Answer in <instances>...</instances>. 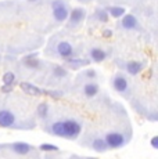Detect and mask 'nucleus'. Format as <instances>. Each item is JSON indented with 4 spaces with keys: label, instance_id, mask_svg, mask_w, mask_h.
I'll use <instances>...</instances> for the list:
<instances>
[{
    "label": "nucleus",
    "instance_id": "dca6fc26",
    "mask_svg": "<svg viewBox=\"0 0 158 159\" xmlns=\"http://www.w3.org/2000/svg\"><path fill=\"white\" fill-rule=\"evenodd\" d=\"M3 83L7 84V86H13L16 83V73L13 72H7L3 75Z\"/></svg>",
    "mask_w": 158,
    "mask_h": 159
},
{
    "label": "nucleus",
    "instance_id": "5701e85b",
    "mask_svg": "<svg viewBox=\"0 0 158 159\" xmlns=\"http://www.w3.org/2000/svg\"><path fill=\"white\" fill-rule=\"evenodd\" d=\"M68 64H75V65H87L89 62H87L86 60H72V58H69Z\"/></svg>",
    "mask_w": 158,
    "mask_h": 159
},
{
    "label": "nucleus",
    "instance_id": "1a4fd4ad",
    "mask_svg": "<svg viewBox=\"0 0 158 159\" xmlns=\"http://www.w3.org/2000/svg\"><path fill=\"white\" fill-rule=\"evenodd\" d=\"M11 149H13V151L16 152V154H18V155H26V154L31 152L32 147L29 144H26V143L18 141V143H14V144L11 145Z\"/></svg>",
    "mask_w": 158,
    "mask_h": 159
},
{
    "label": "nucleus",
    "instance_id": "b1692460",
    "mask_svg": "<svg viewBox=\"0 0 158 159\" xmlns=\"http://www.w3.org/2000/svg\"><path fill=\"white\" fill-rule=\"evenodd\" d=\"M150 144H151V147H153L154 149H158V137L157 136H154L153 139H151Z\"/></svg>",
    "mask_w": 158,
    "mask_h": 159
},
{
    "label": "nucleus",
    "instance_id": "ddd939ff",
    "mask_svg": "<svg viewBox=\"0 0 158 159\" xmlns=\"http://www.w3.org/2000/svg\"><path fill=\"white\" fill-rule=\"evenodd\" d=\"M122 26L125 29H135L136 26H137V21H136V18L133 17V15L128 14L122 20Z\"/></svg>",
    "mask_w": 158,
    "mask_h": 159
},
{
    "label": "nucleus",
    "instance_id": "4468645a",
    "mask_svg": "<svg viewBox=\"0 0 158 159\" xmlns=\"http://www.w3.org/2000/svg\"><path fill=\"white\" fill-rule=\"evenodd\" d=\"M90 57L95 62H101V61L105 60V53L101 48H92L90 50Z\"/></svg>",
    "mask_w": 158,
    "mask_h": 159
},
{
    "label": "nucleus",
    "instance_id": "f3484780",
    "mask_svg": "<svg viewBox=\"0 0 158 159\" xmlns=\"http://www.w3.org/2000/svg\"><path fill=\"white\" fill-rule=\"evenodd\" d=\"M108 13H110L111 17L114 18H119L125 14V8L123 7H110L108 8Z\"/></svg>",
    "mask_w": 158,
    "mask_h": 159
},
{
    "label": "nucleus",
    "instance_id": "a211bd4d",
    "mask_svg": "<svg viewBox=\"0 0 158 159\" xmlns=\"http://www.w3.org/2000/svg\"><path fill=\"white\" fill-rule=\"evenodd\" d=\"M36 112H38V116H39L40 119L47 118V114H49V105H47L46 102L40 104V105L38 107V109H36Z\"/></svg>",
    "mask_w": 158,
    "mask_h": 159
},
{
    "label": "nucleus",
    "instance_id": "393cba45",
    "mask_svg": "<svg viewBox=\"0 0 158 159\" xmlns=\"http://www.w3.org/2000/svg\"><path fill=\"white\" fill-rule=\"evenodd\" d=\"M11 90H13V86H7V84H4V86L2 87V91H3V93H10Z\"/></svg>",
    "mask_w": 158,
    "mask_h": 159
},
{
    "label": "nucleus",
    "instance_id": "a878e982",
    "mask_svg": "<svg viewBox=\"0 0 158 159\" xmlns=\"http://www.w3.org/2000/svg\"><path fill=\"white\" fill-rule=\"evenodd\" d=\"M86 76H87V78H96V72L95 71H93V69H92V71H87L86 72Z\"/></svg>",
    "mask_w": 158,
    "mask_h": 159
},
{
    "label": "nucleus",
    "instance_id": "0eeeda50",
    "mask_svg": "<svg viewBox=\"0 0 158 159\" xmlns=\"http://www.w3.org/2000/svg\"><path fill=\"white\" fill-rule=\"evenodd\" d=\"M99 84L95 83V82H87L86 84L83 86V94L86 98H93V97H96L97 94H99Z\"/></svg>",
    "mask_w": 158,
    "mask_h": 159
},
{
    "label": "nucleus",
    "instance_id": "6ab92c4d",
    "mask_svg": "<svg viewBox=\"0 0 158 159\" xmlns=\"http://www.w3.org/2000/svg\"><path fill=\"white\" fill-rule=\"evenodd\" d=\"M39 148H40V151H43V152H57L58 151V147L53 145V144H40Z\"/></svg>",
    "mask_w": 158,
    "mask_h": 159
},
{
    "label": "nucleus",
    "instance_id": "6e6552de",
    "mask_svg": "<svg viewBox=\"0 0 158 159\" xmlns=\"http://www.w3.org/2000/svg\"><path fill=\"white\" fill-rule=\"evenodd\" d=\"M20 87L22 89L26 94H29V96L39 97V96H42V94H43V90H40V89H39L38 86H35V84L28 83V82H22V83L20 84Z\"/></svg>",
    "mask_w": 158,
    "mask_h": 159
},
{
    "label": "nucleus",
    "instance_id": "20e7f679",
    "mask_svg": "<svg viewBox=\"0 0 158 159\" xmlns=\"http://www.w3.org/2000/svg\"><path fill=\"white\" fill-rule=\"evenodd\" d=\"M53 15L58 22L65 21L67 17H68V8H67V6L64 4L61 0L53 2Z\"/></svg>",
    "mask_w": 158,
    "mask_h": 159
},
{
    "label": "nucleus",
    "instance_id": "9d476101",
    "mask_svg": "<svg viewBox=\"0 0 158 159\" xmlns=\"http://www.w3.org/2000/svg\"><path fill=\"white\" fill-rule=\"evenodd\" d=\"M90 147H92V149H95L96 152H101V154L108 151V147L105 144L104 139H101V137H96V139L92 141Z\"/></svg>",
    "mask_w": 158,
    "mask_h": 159
},
{
    "label": "nucleus",
    "instance_id": "9b49d317",
    "mask_svg": "<svg viewBox=\"0 0 158 159\" xmlns=\"http://www.w3.org/2000/svg\"><path fill=\"white\" fill-rule=\"evenodd\" d=\"M83 17H85L83 8H74L71 15H69V22H71L72 25H77V24H79L82 20H83Z\"/></svg>",
    "mask_w": 158,
    "mask_h": 159
},
{
    "label": "nucleus",
    "instance_id": "4be33fe9",
    "mask_svg": "<svg viewBox=\"0 0 158 159\" xmlns=\"http://www.w3.org/2000/svg\"><path fill=\"white\" fill-rule=\"evenodd\" d=\"M97 18H99L100 21H103V22H107L108 21V14L105 13V11H97Z\"/></svg>",
    "mask_w": 158,
    "mask_h": 159
},
{
    "label": "nucleus",
    "instance_id": "f8f14e48",
    "mask_svg": "<svg viewBox=\"0 0 158 159\" xmlns=\"http://www.w3.org/2000/svg\"><path fill=\"white\" fill-rule=\"evenodd\" d=\"M142 69H143V64H140V62H136V61H130V62L126 64V71H128V73H129V75H132V76L139 75V73L142 72Z\"/></svg>",
    "mask_w": 158,
    "mask_h": 159
},
{
    "label": "nucleus",
    "instance_id": "423d86ee",
    "mask_svg": "<svg viewBox=\"0 0 158 159\" xmlns=\"http://www.w3.org/2000/svg\"><path fill=\"white\" fill-rule=\"evenodd\" d=\"M57 53L63 58H69L74 54V48L68 42H61V43L57 44Z\"/></svg>",
    "mask_w": 158,
    "mask_h": 159
},
{
    "label": "nucleus",
    "instance_id": "412c9836",
    "mask_svg": "<svg viewBox=\"0 0 158 159\" xmlns=\"http://www.w3.org/2000/svg\"><path fill=\"white\" fill-rule=\"evenodd\" d=\"M43 94H47V96L53 97V98H60V97L63 96L61 91H50V90H44Z\"/></svg>",
    "mask_w": 158,
    "mask_h": 159
},
{
    "label": "nucleus",
    "instance_id": "bb28decb",
    "mask_svg": "<svg viewBox=\"0 0 158 159\" xmlns=\"http://www.w3.org/2000/svg\"><path fill=\"white\" fill-rule=\"evenodd\" d=\"M104 36H111V32H110V30H105V32H104Z\"/></svg>",
    "mask_w": 158,
    "mask_h": 159
},
{
    "label": "nucleus",
    "instance_id": "f257e3e1",
    "mask_svg": "<svg viewBox=\"0 0 158 159\" xmlns=\"http://www.w3.org/2000/svg\"><path fill=\"white\" fill-rule=\"evenodd\" d=\"M53 136L63 137V139L75 140L81 134L82 125L77 119H65V120H58L51 123V126L46 130Z\"/></svg>",
    "mask_w": 158,
    "mask_h": 159
},
{
    "label": "nucleus",
    "instance_id": "f03ea898",
    "mask_svg": "<svg viewBox=\"0 0 158 159\" xmlns=\"http://www.w3.org/2000/svg\"><path fill=\"white\" fill-rule=\"evenodd\" d=\"M104 141L107 144L108 149H117L125 145L128 143V140H126L125 134L121 133V131H108L104 137Z\"/></svg>",
    "mask_w": 158,
    "mask_h": 159
},
{
    "label": "nucleus",
    "instance_id": "cd10ccee",
    "mask_svg": "<svg viewBox=\"0 0 158 159\" xmlns=\"http://www.w3.org/2000/svg\"><path fill=\"white\" fill-rule=\"evenodd\" d=\"M31 2H36V0H31Z\"/></svg>",
    "mask_w": 158,
    "mask_h": 159
},
{
    "label": "nucleus",
    "instance_id": "aec40b11",
    "mask_svg": "<svg viewBox=\"0 0 158 159\" xmlns=\"http://www.w3.org/2000/svg\"><path fill=\"white\" fill-rule=\"evenodd\" d=\"M65 75H67V71L63 66H56V68H54V76H57V78H64Z\"/></svg>",
    "mask_w": 158,
    "mask_h": 159
},
{
    "label": "nucleus",
    "instance_id": "39448f33",
    "mask_svg": "<svg viewBox=\"0 0 158 159\" xmlns=\"http://www.w3.org/2000/svg\"><path fill=\"white\" fill-rule=\"evenodd\" d=\"M16 122L17 118L13 112L8 111V109H0V127H6V129L14 127Z\"/></svg>",
    "mask_w": 158,
    "mask_h": 159
},
{
    "label": "nucleus",
    "instance_id": "2eb2a0df",
    "mask_svg": "<svg viewBox=\"0 0 158 159\" xmlns=\"http://www.w3.org/2000/svg\"><path fill=\"white\" fill-rule=\"evenodd\" d=\"M33 57L35 56H29V57H26L25 60H24V65L25 66H28V68H32V69H36V68H39L40 66V62H39L38 60H33Z\"/></svg>",
    "mask_w": 158,
    "mask_h": 159
},
{
    "label": "nucleus",
    "instance_id": "7ed1b4c3",
    "mask_svg": "<svg viewBox=\"0 0 158 159\" xmlns=\"http://www.w3.org/2000/svg\"><path fill=\"white\" fill-rule=\"evenodd\" d=\"M112 87H114L115 91L122 94L123 97L129 96V83H128L125 76L121 75V73H118V75H115L112 78Z\"/></svg>",
    "mask_w": 158,
    "mask_h": 159
}]
</instances>
